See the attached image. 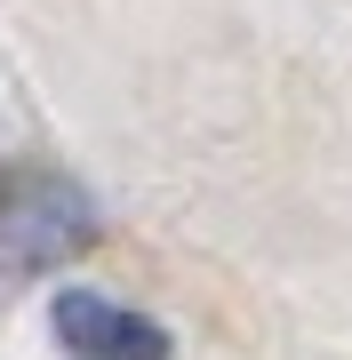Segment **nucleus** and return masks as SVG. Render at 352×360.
I'll list each match as a JSON object with an SVG mask.
<instances>
[{
	"instance_id": "nucleus-1",
	"label": "nucleus",
	"mask_w": 352,
	"mask_h": 360,
	"mask_svg": "<svg viewBox=\"0 0 352 360\" xmlns=\"http://www.w3.org/2000/svg\"><path fill=\"white\" fill-rule=\"evenodd\" d=\"M96 240V208L56 168H8L0 176V272H56Z\"/></svg>"
},
{
	"instance_id": "nucleus-2",
	"label": "nucleus",
	"mask_w": 352,
	"mask_h": 360,
	"mask_svg": "<svg viewBox=\"0 0 352 360\" xmlns=\"http://www.w3.org/2000/svg\"><path fill=\"white\" fill-rule=\"evenodd\" d=\"M48 321H56V345H65L72 360H169V336H160V321H144V312L112 304V296L65 288Z\"/></svg>"
}]
</instances>
